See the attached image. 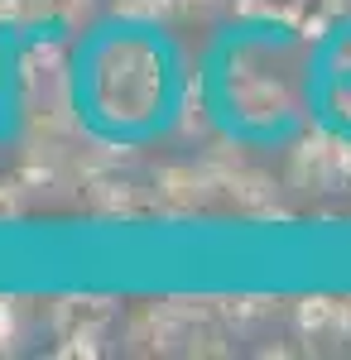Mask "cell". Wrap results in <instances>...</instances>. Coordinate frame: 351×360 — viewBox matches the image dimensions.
<instances>
[{
	"label": "cell",
	"instance_id": "obj_1",
	"mask_svg": "<svg viewBox=\"0 0 351 360\" xmlns=\"http://www.w3.org/2000/svg\"><path fill=\"white\" fill-rule=\"evenodd\" d=\"M164 91H168L164 53L140 34L101 44L87 68V106L111 130H144L159 115Z\"/></svg>",
	"mask_w": 351,
	"mask_h": 360
},
{
	"label": "cell",
	"instance_id": "obj_2",
	"mask_svg": "<svg viewBox=\"0 0 351 360\" xmlns=\"http://www.w3.org/2000/svg\"><path fill=\"white\" fill-rule=\"evenodd\" d=\"M226 106L241 130H284L303 115V96L284 77L265 72H226Z\"/></svg>",
	"mask_w": 351,
	"mask_h": 360
},
{
	"label": "cell",
	"instance_id": "obj_3",
	"mask_svg": "<svg viewBox=\"0 0 351 360\" xmlns=\"http://www.w3.org/2000/svg\"><path fill=\"white\" fill-rule=\"evenodd\" d=\"M351 178V139L313 125L289 149V188L298 193H337Z\"/></svg>",
	"mask_w": 351,
	"mask_h": 360
},
{
	"label": "cell",
	"instance_id": "obj_4",
	"mask_svg": "<svg viewBox=\"0 0 351 360\" xmlns=\"http://www.w3.org/2000/svg\"><path fill=\"white\" fill-rule=\"evenodd\" d=\"M221 197V183L207 164H164L154 168V207L168 217H188L202 212Z\"/></svg>",
	"mask_w": 351,
	"mask_h": 360
},
{
	"label": "cell",
	"instance_id": "obj_5",
	"mask_svg": "<svg viewBox=\"0 0 351 360\" xmlns=\"http://www.w3.org/2000/svg\"><path fill=\"white\" fill-rule=\"evenodd\" d=\"M116 312L121 303L116 298H97V293H68V298H54L49 303V327L58 336H92V341H101L106 327L116 322Z\"/></svg>",
	"mask_w": 351,
	"mask_h": 360
},
{
	"label": "cell",
	"instance_id": "obj_6",
	"mask_svg": "<svg viewBox=\"0 0 351 360\" xmlns=\"http://www.w3.org/2000/svg\"><path fill=\"white\" fill-rule=\"evenodd\" d=\"M221 197L236 202V212H245V217H260V221L279 217V221H284V212H279V183L255 164L221 173Z\"/></svg>",
	"mask_w": 351,
	"mask_h": 360
},
{
	"label": "cell",
	"instance_id": "obj_7",
	"mask_svg": "<svg viewBox=\"0 0 351 360\" xmlns=\"http://www.w3.org/2000/svg\"><path fill=\"white\" fill-rule=\"evenodd\" d=\"M294 332L308 346H337L347 341L342 332V298H327V293H308L294 303Z\"/></svg>",
	"mask_w": 351,
	"mask_h": 360
},
{
	"label": "cell",
	"instance_id": "obj_8",
	"mask_svg": "<svg viewBox=\"0 0 351 360\" xmlns=\"http://www.w3.org/2000/svg\"><path fill=\"white\" fill-rule=\"evenodd\" d=\"M82 188H87V207L97 212V217H140L144 207H140V188H130L125 178H116V173H97V178H82Z\"/></svg>",
	"mask_w": 351,
	"mask_h": 360
},
{
	"label": "cell",
	"instance_id": "obj_9",
	"mask_svg": "<svg viewBox=\"0 0 351 360\" xmlns=\"http://www.w3.org/2000/svg\"><path fill=\"white\" fill-rule=\"evenodd\" d=\"M216 303V317L236 332V327H255V322H265L274 312V298H260V293H236V298H212Z\"/></svg>",
	"mask_w": 351,
	"mask_h": 360
},
{
	"label": "cell",
	"instance_id": "obj_10",
	"mask_svg": "<svg viewBox=\"0 0 351 360\" xmlns=\"http://www.w3.org/2000/svg\"><path fill=\"white\" fill-rule=\"evenodd\" d=\"M173 135L178 139H207L212 135V111H207V101H202V82L183 91V106L173 115Z\"/></svg>",
	"mask_w": 351,
	"mask_h": 360
},
{
	"label": "cell",
	"instance_id": "obj_11",
	"mask_svg": "<svg viewBox=\"0 0 351 360\" xmlns=\"http://www.w3.org/2000/svg\"><path fill=\"white\" fill-rule=\"evenodd\" d=\"M202 144H207V149H202V164L216 173V183H221V173L250 164V159H245V139H236V135H216V130H212Z\"/></svg>",
	"mask_w": 351,
	"mask_h": 360
},
{
	"label": "cell",
	"instance_id": "obj_12",
	"mask_svg": "<svg viewBox=\"0 0 351 360\" xmlns=\"http://www.w3.org/2000/svg\"><path fill=\"white\" fill-rule=\"evenodd\" d=\"M44 20L68 34H82L97 20V0H44Z\"/></svg>",
	"mask_w": 351,
	"mask_h": 360
},
{
	"label": "cell",
	"instance_id": "obj_13",
	"mask_svg": "<svg viewBox=\"0 0 351 360\" xmlns=\"http://www.w3.org/2000/svg\"><path fill=\"white\" fill-rule=\"evenodd\" d=\"M111 10L125 25H159L178 10V0H111Z\"/></svg>",
	"mask_w": 351,
	"mask_h": 360
},
{
	"label": "cell",
	"instance_id": "obj_14",
	"mask_svg": "<svg viewBox=\"0 0 351 360\" xmlns=\"http://www.w3.org/2000/svg\"><path fill=\"white\" fill-rule=\"evenodd\" d=\"M25 341V303L0 293V356H15Z\"/></svg>",
	"mask_w": 351,
	"mask_h": 360
},
{
	"label": "cell",
	"instance_id": "obj_15",
	"mask_svg": "<svg viewBox=\"0 0 351 360\" xmlns=\"http://www.w3.org/2000/svg\"><path fill=\"white\" fill-rule=\"evenodd\" d=\"M25 188H20V178H5L0 183V221H15L20 212H25Z\"/></svg>",
	"mask_w": 351,
	"mask_h": 360
},
{
	"label": "cell",
	"instance_id": "obj_16",
	"mask_svg": "<svg viewBox=\"0 0 351 360\" xmlns=\"http://www.w3.org/2000/svg\"><path fill=\"white\" fill-rule=\"evenodd\" d=\"M231 0H178V15H188V20H207L216 10H226Z\"/></svg>",
	"mask_w": 351,
	"mask_h": 360
},
{
	"label": "cell",
	"instance_id": "obj_17",
	"mask_svg": "<svg viewBox=\"0 0 351 360\" xmlns=\"http://www.w3.org/2000/svg\"><path fill=\"white\" fill-rule=\"evenodd\" d=\"M231 5H236V15H241V20H274L270 0H231Z\"/></svg>",
	"mask_w": 351,
	"mask_h": 360
},
{
	"label": "cell",
	"instance_id": "obj_18",
	"mask_svg": "<svg viewBox=\"0 0 351 360\" xmlns=\"http://www.w3.org/2000/svg\"><path fill=\"white\" fill-rule=\"evenodd\" d=\"M332 111H337V120H347V125H351V91H347V86L332 91Z\"/></svg>",
	"mask_w": 351,
	"mask_h": 360
},
{
	"label": "cell",
	"instance_id": "obj_19",
	"mask_svg": "<svg viewBox=\"0 0 351 360\" xmlns=\"http://www.w3.org/2000/svg\"><path fill=\"white\" fill-rule=\"evenodd\" d=\"M337 72H342V77H351V39L337 49Z\"/></svg>",
	"mask_w": 351,
	"mask_h": 360
},
{
	"label": "cell",
	"instance_id": "obj_20",
	"mask_svg": "<svg viewBox=\"0 0 351 360\" xmlns=\"http://www.w3.org/2000/svg\"><path fill=\"white\" fill-rule=\"evenodd\" d=\"M342 332H347V341H351V293L342 298Z\"/></svg>",
	"mask_w": 351,
	"mask_h": 360
}]
</instances>
